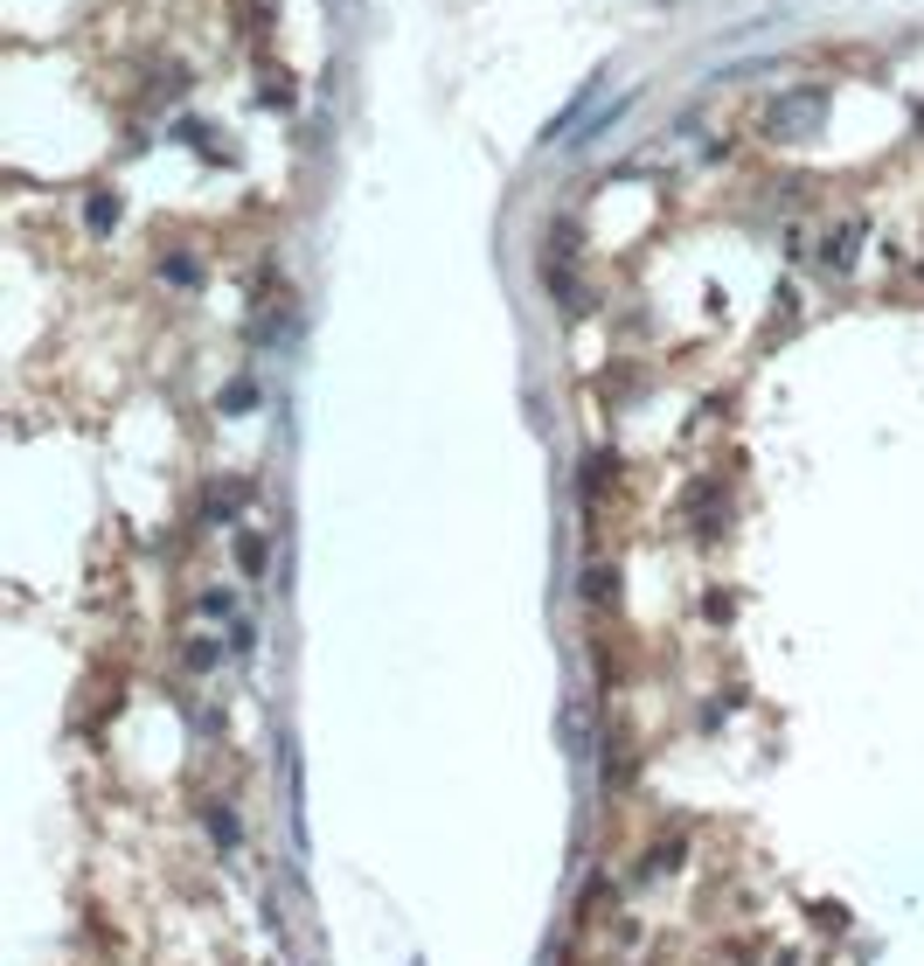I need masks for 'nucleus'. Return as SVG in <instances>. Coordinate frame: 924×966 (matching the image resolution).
I'll use <instances>...</instances> for the list:
<instances>
[{
  "label": "nucleus",
  "instance_id": "f257e3e1",
  "mask_svg": "<svg viewBox=\"0 0 924 966\" xmlns=\"http://www.w3.org/2000/svg\"><path fill=\"white\" fill-rule=\"evenodd\" d=\"M814 105H827V91H820V84L771 98V105H765V132H771V140H800V132H814Z\"/></svg>",
  "mask_w": 924,
  "mask_h": 966
},
{
  "label": "nucleus",
  "instance_id": "f03ea898",
  "mask_svg": "<svg viewBox=\"0 0 924 966\" xmlns=\"http://www.w3.org/2000/svg\"><path fill=\"white\" fill-rule=\"evenodd\" d=\"M639 786V737L626 716H612V730H605V792H633Z\"/></svg>",
  "mask_w": 924,
  "mask_h": 966
},
{
  "label": "nucleus",
  "instance_id": "7ed1b4c3",
  "mask_svg": "<svg viewBox=\"0 0 924 966\" xmlns=\"http://www.w3.org/2000/svg\"><path fill=\"white\" fill-rule=\"evenodd\" d=\"M619 480H626V460H619L612 445H598L591 460H584V473H577V494H584V508L598 515V508H605V494H612Z\"/></svg>",
  "mask_w": 924,
  "mask_h": 966
},
{
  "label": "nucleus",
  "instance_id": "20e7f679",
  "mask_svg": "<svg viewBox=\"0 0 924 966\" xmlns=\"http://www.w3.org/2000/svg\"><path fill=\"white\" fill-rule=\"evenodd\" d=\"M682 862H688V835L682 827H660L647 842V856H639V869H633V883H653L660 869H682Z\"/></svg>",
  "mask_w": 924,
  "mask_h": 966
},
{
  "label": "nucleus",
  "instance_id": "39448f33",
  "mask_svg": "<svg viewBox=\"0 0 924 966\" xmlns=\"http://www.w3.org/2000/svg\"><path fill=\"white\" fill-rule=\"evenodd\" d=\"M591 660H598V681H605V689H626V681H633V654H626V640H612L605 627H591Z\"/></svg>",
  "mask_w": 924,
  "mask_h": 966
},
{
  "label": "nucleus",
  "instance_id": "423d86ee",
  "mask_svg": "<svg viewBox=\"0 0 924 966\" xmlns=\"http://www.w3.org/2000/svg\"><path fill=\"white\" fill-rule=\"evenodd\" d=\"M542 286H550V299H556V307H563V313H571V320H577V313H591V293H584V286H577V272H571V264H556V258H542Z\"/></svg>",
  "mask_w": 924,
  "mask_h": 966
},
{
  "label": "nucleus",
  "instance_id": "0eeeda50",
  "mask_svg": "<svg viewBox=\"0 0 924 966\" xmlns=\"http://www.w3.org/2000/svg\"><path fill=\"white\" fill-rule=\"evenodd\" d=\"M598 84H605V70H591V77H584V84H577V98H571V105H563V111H556V119H550V126H542V146H556V140H571V132H577V111H584V105H591V98H598Z\"/></svg>",
  "mask_w": 924,
  "mask_h": 966
},
{
  "label": "nucleus",
  "instance_id": "6e6552de",
  "mask_svg": "<svg viewBox=\"0 0 924 966\" xmlns=\"http://www.w3.org/2000/svg\"><path fill=\"white\" fill-rule=\"evenodd\" d=\"M243 494H251V480H209V487H202V515H209V522H237Z\"/></svg>",
  "mask_w": 924,
  "mask_h": 966
},
{
  "label": "nucleus",
  "instance_id": "1a4fd4ad",
  "mask_svg": "<svg viewBox=\"0 0 924 966\" xmlns=\"http://www.w3.org/2000/svg\"><path fill=\"white\" fill-rule=\"evenodd\" d=\"M160 278H167V286H181V293H195L202 278H209V264L188 251V243H175V251H160Z\"/></svg>",
  "mask_w": 924,
  "mask_h": 966
},
{
  "label": "nucleus",
  "instance_id": "9d476101",
  "mask_svg": "<svg viewBox=\"0 0 924 966\" xmlns=\"http://www.w3.org/2000/svg\"><path fill=\"white\" fill-rule=\"evenodd\" d=\"M584 605H591V612H612L619 605V563H584Z\"/></svg>",
  "mask_w": 924,
  "mask_h": 966
},
{
  "label": "nucleus",
  "instance_id": "9b49d317",
  "mask_svg": "<svg viewBox=\"0 0 924 966\" xmlns=\"http://www.w3.org/2000/svg\"><path fill=\"white\" fill-rule=\"evenodd\" d=\"M584 251V230H577V216H556L550 230H542V258H556V264H571Z\"/></svg>",
  "mask_w": 924,
  "mask_h": 966
},
{
  "label": "nucleus",
  "instance_id": "f8f14e48",
  "mask_svg": "<svg viewBox=\"0 0 924 966\" xmlns=\"http://www.w3.org/2000/svg\"><path fill=\"white\" fill-rule=\"evenodd\" d=\"M862 237H869V223H862V216H848V223H841V237H827L820 264H827V272H848V258H855V243H862Z\"/></svg>",
  "mask_w": 924,
  "mask_h": 966
},
{
  "label": "nucleus",
  "instance_id": "ddd939ff",
  "mask_svg": "<svg viewBox=\"0 0 924 966\" xmlns=\"http://www.w3.org/2000/svg\"><path fill=\"white\" fill-rule=\"evenodd\" d=\"M181 668L188 675H216L223 668V640H181Z\"/></svg>",
  "mask_w": 924,
  "mask_h": 966
},
{
  "label": "nucleus",
  "instance_id": "4468645a",
  "mask_svg": "<svg viewBox=\"0 0 924 966\" xmlns=\"http://www.w3.org/2000/svg\"><path fill=\"white\" fill-rule=\"evenodd\" d=\"M195 619H209V627H237V598L230 592H202L195 598Z\"/></svg>",
  "mask_w": 924,
  "mask_h": 966
},
{
  "label": "nucleus",
  "instance_id": "2eb2a0df",
  "mask_svg": "<svg viewBox=\"0 0 924 966\" xmlns=\"http://www.w3.org/2000/svg\"><path fill=\"white\" fill-rule=\"evenodd\" d=\"M237 563H243V577H264V571H272V542H264V536H243V542H237Z\"/></svg>",
  "mask_w": 924,
  "mask_h": 966
},
{
  "label": "nucleus",
  "instance_id": "dca6fc26",
  "mask_svg": "<svg viewBox=\"0 0 924 966\" xmlns=\"http://www.w3.org/2000/svg\"><path fill=\"white\" fill-rule=\"evenodd\" d=\"M216 410H223V418H243V410H257V383H243V375H237V383L216 396Z\"/></svg>",
  "mask_w": 924,
  "mask_h": 966
},
{
  "label": "nucleus",
  "instance_id": "f3484780",
  "mask_svg": "<svg viewBox=\"0 0 924 966\" xmlns=\"http://www.w3.org/2000/svg\"><path fill=\"white\" fill-rule=\"evenodd\" d=\"M633 105H639V91H619V98L605 105V119H591V126H584V140H598V132H605V126H619V119H626Z\"/></svg>",
  "mask_w": 924,
  "mask_h": 966
},
{
  "label": "nucleus",
  "instance_id": "a211bd4d",
  "mask_svg": "<svg viewBox=\"0 0 924 966\" xmlns=\"http://www.w3.org/2000/svg\"><path fill=\"white\" fill-rule=\"evenodd\" d=\"M84 223H91V230H119V195H91Z\"/></svg>",
  "mask_w": 924,
  "mask_h": 966
},
{
  "label": "nucleus",
  "instance_id": "6ab92c4d",
  "mask_svg": "<svg viewBox=\"0 0 924 966\" xmlns=\"http://www.w3.org/2000/svg\"><path fill=\"white\" fill-rule=\"evenodd\" d=\"M257 105H278V111H292V77H286V70L257 84Z\"/></svg>",
  "mask_w": 924,
  "mask_h": 966
},
{
  "label": "nucleus",
  "instance_id": "aec40b11",
  "mask_svg": "<svg viewBox=\"0 0 924 966\" xmlns=\"http://www.w3.org/2000/svg\"><path fill=\"white\" fill-rule=\"evenodd\" d=\"M202 821H209V835H216L223 848H237V813H230V807H209Z\"/></svg>",
  "mask_w": 924,
  "mask_h": 966
},
{
  "label": "nucleus",
  "instance_id": "412c9836",
  "mask_svg": "<svg viewBox=\"0 0 924 966\" xmlns=\"http://www.w3.org/2000/svg\"><path fill=\"white\" fill-rule=\"evenodd\" d=\"M730 605H737L730 592H703V619H716V627H723V619H730Z\"/></svg>",
  "mask_w": 924,
  "mask_h": 966
},
{
  "label": "nucleus",
  "instance_id": "4be33fe9",
  "mask_svg": "<svg viewBox=\"0 0 924 966\" xmlns=\"http://www.w3.org/2000/svg\"><path fill=\"white\" fill-rule=\"evenodd\" d=\"M917 126H924V111H917Z\"/></svg>",
  "mask_w": 924,
  "mask_h": 966
}]
</instances>
